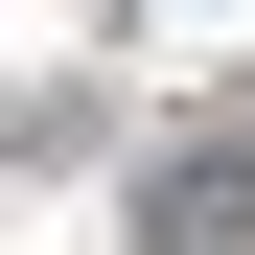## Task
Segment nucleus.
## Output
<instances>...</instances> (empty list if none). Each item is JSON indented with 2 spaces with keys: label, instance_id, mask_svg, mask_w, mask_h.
Segmentation results:
<instances>
[{
  "label": "nucleus",
  "instance_id": "1",
  "mask_svg": "<svg viewBox=\"0 0 255 255\" xmlns=\"http://www.w3.org/2000/svg\"><path fill=\"white\" fill-rule=\"evenodd\" d=\"M139 255H255V139H186V162H162Z\"/></svg>",
  "mask_w": 255,
  "mask_h": 255
}]
</instances>
